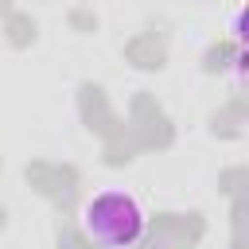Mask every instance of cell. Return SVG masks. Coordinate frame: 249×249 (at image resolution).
Returning <instances> with one entry per match:
<instances>
[{"label":"cell","mask_w":249,"mask_h":249,"mask_svg":"<svg viewBox=\"0 0 249 249\" xmlns=\"http://www.w3.org/2000/svg\"><path fill=\"white\" fill-rule=\"evenodd\" d=\"M82 233L101 249H136L148 233V210L132 191H97L82 206Z\"/></svg>","instance_id":"obj_1"}]
</instances>
